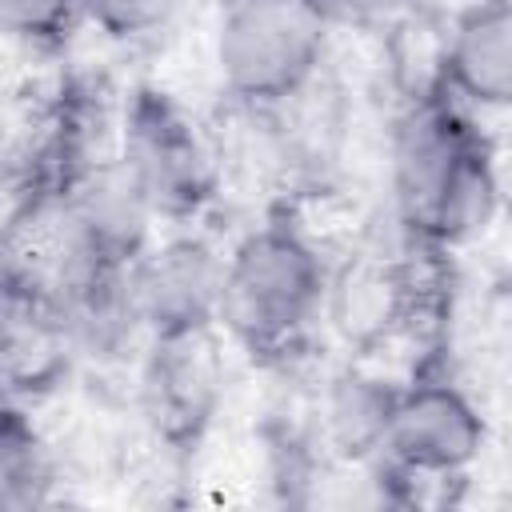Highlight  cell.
I'll return each mask as SVG.
<instances>
[{
	"label": "cell",
	"instance_id": "cell-1",
	"mask_svg": "<svg viewBox=\"0 0 512 512\" xmlns=\"http://www.w3.org/2000/svg\"><path fill=\"white\" fill-rule=\"evenodd\" d=\"M392 204L424 248L476 244L500 216L496 152L444 88L416 96L392 124Z\"/></svg>",
	"mask_w": 512,
	"mask_h": 512
},
{
	"label": "cell",
	"instance_id": "cell-2",
	"mask_svg": "<svg viewBox=\"0 0 512 512\" xmlns=\"http://www.w3.org/2000/svg\"><path fill=\"white\" fill-rule=\"evenodd\" d=\"M328 260L296 224L272 220L224 252L216 328L252 360H288L320 320Z\"/></svg>",
	"mask_w": 512,
	"mask_h": 512
},
{
	"label": "cell",
	"instance_id": "cell-3",
	"mask_svg": "<svg viewBox=\"0 0 512 512\" xmlns=\"http://www.w3.org/2000/svg\"><path fill=\"white\" fill-rule=\"evenodd\" d=\"M328 40L332 28L308 0H228L216 20L212 64L236 104L276 108L316 80Z\"/></svg>",
	"mask_w": 512,
	"mask_h": 512
},
{
	"label": "cell",
	"instance_id": "cell-4",
	"mask_svg": "<svg viewBox=\"0 0 512 512\" xmlns=\"http://www.w3.org/2000/svg\"><path fill=\"white\" fill-rule=\"evenodd\" d=\"M112 152L160 224H188L220 192L224 160L204 124L164 88L136 84L124 100Z\"/></svg>",
	"mask_w": 512,
	"mask_h": 512
},
{
	"label": "cell",
	"instance_id": "cell-5",
	"mask_svg": "<svg viewBox=\"0 0 512 512\" xmlns=\"http://www.w3.org/2000/svg\"><path fill=\"white\" fill-rule=\"evenodd\" d=\"M488 444L480 404L448 376H412L392 400L384 464L400 480H460Z\"/></svg>",
	"mask_w": 512,
	"mask_h": 512
},
{
	"label": "cell",
	"instance_id": "cell-6",
	"mask_svg": "<svg viewBox=\"0 0 512 512\" xmlns=\"http://www.w3.org/2000/svg\"><path fill=\"white\" fill-rule=\"evenodd\" d=\"M224 396L220 328H188L144 340L140 400L152 432L172 444H196L216 420Z\"/></svg>",
	"mask_w": 512,
	"mask_h": 512
},
{
	"label": "cell",
	"instance_id": "cell-7",
	"mask_svg": "<svg viewBox=\"0 0 512 512\" xmlns=\"http://www.w3.org/2000/svg\"><path fill=\"white\" fill-rule=\"evenodd\" d=\"M124 284L144 336L216 328L224 252L200 232H176L152 240L124 268Z\"/></svg>",
	"mask_w": 512,
	"mask_h": 512
},
{
	"label": "cell",
	"instance_id": "cell-8",
	"mask_svg": "<svg viewBox=\"0 0 512 512\" xmlns=\"http://www.w3.org/2000/svg\"><path fill=\"white\" fill-rule=\"evenodd\" d=\"M416 312L420 284L404 256L384 248H360L328 268L320 320H328V328L360 356L400 336L416 320Z\"/></svg>",
	"mask_w": 512,
	"mask_h": 512
},
{
	"label": "cell",
	"instance_id": "cell-9",
	"mask_svg": "<svg viewBox=\"0 0 512 512\" xmlns=\"http://www.w3.org/2000/svg\"><path fill=\"white\" fill-rule=\"evenodd\" d=\"M60 188L64 212L72 232L92 264L100 268H128L156 236V212L148 208L144 192L128 176L116 152H104L76 168Z\"/></svg>",
	"mask_w": 512,
	"mask_h": 512
},
{
	"label": "cell",
	"instance_id": "cell-10",
	"mask_svg": "<svg viewBox=\"0 0 512 512\" xmlns=\"http://www.w3.org/2000/svg\"><path fill=\"white\" fill-rule=\"evenodd\" d=\"M440 88L468 108L512 100V0H472L440 40Z\"/></svg>",
	"mask_w": 512,
	"mask_h": 512
},
{
	"label": "cell",
	"instance_id": "cell-11",
	"mask_svg": "<svg viewBox=\"0 0 512 512\" xmlns=\"http://www.w3.org/2000/svg\"><path fill=\"white\" fill-rule=\"evenodd\" d=\"M400 384L372 372L368 364H344L324 380L320 392V436L340 460H372L384 448V428L392 416Z\"/></svg>",
	"mask_w": 512,
	"mask_h": 512
},
{
	"label": "cell",
	"instance_id": "cell-12",
	"mask_svg": "<svg viewBox=\"0 0 512 512\" xmlns=\"http://www.w3.org/2000/svg\"><path fill=\"white\" fill-rule=\"evenodd\" d=\"M52 484L56 464L36 420L20 404L0 400V512L48 504Z\"/></svg>",
	"mask_w": 512,
	"mask_h": 512
},
{
	"label": "cell",
	"instance_id": "cell-13",
	"mask_svg": "<svg viewBox=\"0 0 512 512\" xmlns=\"http://www.w3.org/2000/svg\"><path fill=\"white\" fill-rule=\"evenodd\" d=\"M184 4L188 0H84V20L116 44H144L168 32Z\"/></svg>",
	"mask_w": 512,
	"mask_h": 512
},
{
	"label": "cell",
	"instance_id": "cell-14",
	"mask_svg": "<svg viewBox=\"0 0 512 512\" xmlns=\"http://www.w3.org/2000/svg\"><path fill=\"white\" fill-rule=\"evenodd\" d=\"M80 16L84 0H0V36L24 48H56Z\"/></svg>",
	"mask_w": 512,
	"mask_h": 512
},
{
	"label": "cell",
	"instance_id": "cell-15",
	"mask_svg": "<svg viewBox=\"0 0 512 512\" xmlns=\"http://www.w3.org/2000/svg\"><path fill=\"white\" fill-rule=\"evenodd\" d=\"M332 32H368L404 12L408 0H308Z\"/></svg>",
	"mask_w": 512,
	"mask_h": 512
}]
</instances>
